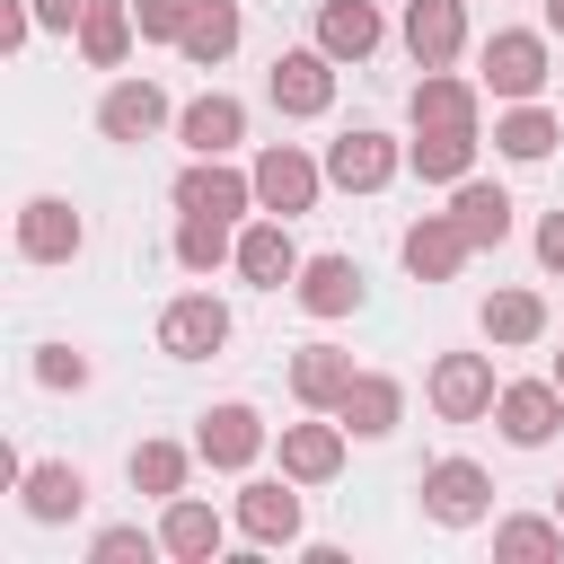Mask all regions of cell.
Listing matches in <instances>:
<instances>
[{"label":"cell","instance_id":"cell-29","mask_svg":"<svg viewBox=\"0 0 564 564\" xmlns=\"http://www.w3.org/2000/svg\"><path fill=\"white\" fill-rule=\"evenodd\" d=\"M449 220L467 229V247H502V238H511V194L485 185V176H458V185H449Z\"/></svg>","mask_w":564,"mask_h":564},{"label":"cell","instance_id":"cell-17","mask_svg":"<svg viewBox=\"0 0 564 564\" xmlns=\"http://www.w3.org/2000/svg\"><path fill=\"white\" fill-rule=\"evenodd\" d=\"M405 53L414 70H449L467 53V0H405Z\"/></svg>","mask_w":564,"mask_h":564},{"label":"cell","instance_id":"cell-11","mask_svg":"<svg viewBox=\"0 0 564 564\" xmlns=\"http://www.w3.org/2000/svg\"><path fill=\"white\" fill-rule=\"evenodd\" d=\"M229 520H238L247 546H300V494H291V476H247L238 502H229Z\"/></svg>","mask_w":564,"mask_h":564},{"label":"cell","instance_id":"cell-1","mask_svg":"<svg viewBox=\"0 0 564 564\" xmlns=\"http://www.w3.org/2000/svg\"><path fill=\"white\" fill-rule=\"evenodd\" d=\"M476 79H485L502 106L538 97V88L555 79V62H546V35H538V26H494V35L476 44Z\"/></svg>","mask_w":564,"mask_h":564},{"label":"cell","instance_id":"cell-10","mask_svg":"<svg viewBox=\"0 0 564 564\" xmlns=\"http://www.w3.org/2000/svg\"><path fill=\"white\" fill-rule=\"evenodd\" d=\"M79 247H88L79 203H62V194H26V203H18V256H26V264H70Z\"/></svg>","mask_w":564,"mask_h":564},{"label":"cell","instance_id":"cell-6","mask_svg":"<svg viewBox=\"0 0 564 564\" xmlns=\"http://www.w3.org/2000/svg\"><path fill=\"white\" fill-rule=\"evenodd\" d=\"M494 511V476L476 458H432L423 467V520L432 529H476Z\"/></svg>","mask_w":564,"mask_h":564},{"label":"cell","instance_id":"cell-30","mask_svg":"<svg viewBox=\"0 0 564 564\" xmlns=\"http://www.w3.org/2000/svg\"><path fill=\"white\" fill-rule=\"evenodd\" d=\"M132 0H88L79 9V62L88 70H123V53H132Z\"/></svg>","mask_w":564,"mask_h":564},{"label":"cell","instance_id":"cell-21","mask_svg":"<svg viewBox=\"0 0 564 564\" xmlns=\"http://www.w3.org/2000/svg\"><path fill=\"white\" fill-rule=\"evenodd\" d=\"M405 167H414L423 185H458V176H476V132H467V123H414Z\"/></svg>","mask_w":564,"mask_h":564},{"label":"cell","instance_id":"cell-37","mask_svg":"<svg viewBox=\"0 0 564 564\" xmlns=\"http://www.w3.org/2000/svg\"><path fill=\"white\" fill-rule=\"evenodd\" d=\"M132 18H141V35H150V44H176V35H185V18H194V0H132Z\"/></svg>","mask_w":564,"mask_h":564},{"label":"cell","instance_id":"cell-5","mask_svg":"<svg viewBox=\"0 0 564 564\" xmlns=\"http://www.w3.org/2000/svg\"><path fill=\"white\" fill-rule=\"evenodd\" d=\"M423 397H432V414L441 423H485L494 414V352H441L432 361V379H423Z\"/></svg>","mask_w":564,"mask_h":564},{"label":"cell","instance_id":"cell-34","mask_svg":"<svg viewBox=\"0 0 564 564\" xmlns=\"http://www.w3.org/2000/svg\"><path fill=\"white\" fill-rule=\"evenodd\" d=\"M494 555H502V564H555V555H564V520H555V511H546V520H538V511L494 520Z\"/></svg>","mask_w":564,"mask_h":564},{"label":"cell","instance_id":"cell-9","mask_svg":"<svg viewBox=\"0 0 564 564\" xmlns=\"http://www.w3.org/2000/svg\"><path fill=\"white\" fill-rule=\"evenodd\" d=\"M167 123H176V106H167V88H159V79H141V70H132V79H115V88L97 97V132H106V141H123V150H132V141H159Z\"/></svg>","mask_w":564,"mask_h":564},{"label":"cell","instance_id":"cell-3","mask_svg":"<svg viewBox=\"0 0 564 564\" xmlns=\"http://www.w3.org/2000/svg\"><path fill=\"white\" fill-rule=\"evenodd\" d=\"M335 53L308 35V44H291V53H273V70H264V97H273V115H291V123H308V115H326L335 106Z\"/></svg>","mask_w":564,"mask_h":564},{"label":"cell","instance_id":"cell-26","mask_svg":"<svg viewBox=\"0 0 564 564\" xmlns=\"http://www.w3.org/2000/svg\"><path fill=\"white\" fill-rule=\"evenodd\" d=\"M405 115H414V123H467V132H476V115H485V79L423 70V79H414V97H405Z\"/></svg>","mask_w":564,"mask_h":564},{"label":"cell","instance_id":"cell-27","mask_svg":"<svg viewBox=\"0 0 564 564\" xmlns=\"http://www.w3.org/2000/svg\"><path fill=\"white\" fill-rule=\"evenodd\" d=\"M238 35H247L238 0H194V18H185V35H176V53H185L194 70H220V62L238 53Z\"/></svg>","mask_w":564,"mask_h":564},{"label":"cell","instance_id":"cell-15","mask_svg":"<svg viewBox=\"0 0 564 564\" xmlns=\"http://www.w3.org/2000/svg\"><path fill=\"white\" fill-rule=\"evenodd\" d=\"M397 256H405V273H414V282H458V264H467L476 247H467V229H458L449 212H423V220H405Z\"/></svg>","mask_w":564,"mask_h":564},{"label":"cell","instance_id":"cell-24","mask_svg":"<svg viewBox=\"0 0 564 564\" xmlns=\"http://www.w3.org/2000/svg\"><path fill=\"white\" fill-rule=\"evenodd\" d=\"M291 300H300L308 317H352V308H361V264H352V256H308L300 282H291Z\"/></svg>","mask_w":564,"mask_h":564},{"label":"cell","instance_id":"cell-13","mask_svg":"<svg viewBox=\"0 0 564 564\" xmlns=\"http://www.w3.org/2000/svg\"><path fill=\"white\" fill-rule=\"evenodd\" d=\"M167 194H176V212H212V220H247L256 212V176L229 167V159H194Z\"/></svg>","mask_w":564,"mask_h":564},{"label":"cell","instance_id":"cell-14","mask_svg":"<svg viewBox=\"0 0 564 564\" xmlns=\"http://www.w3.org/2000/svg\"><path fill=\"white\" fill-rule=\"evenodd\" d=\"M300 238H291V220H273V212H256L247 229H238V282H256V291H282V282H300Z\"/></svg>","mask_w":564,"mask_h":564},{"label":"cell","instance_id":"cell-20","mask_svg":"<svg viewBox=\"0 0 564 564\" xmlns=\"http://www.w3.org/2000/svg\"><path fill=\"white\" fill-rule=\"evenodd\" d=\"M18 502H26V520H35V529H62V520H79L88 476H79L70 458H35V467L18 476Z\"/></svg>","mask_w":564,"mask_h":564},{"label":"cell","instance_id":"cell-22","mask_svg":"<svg viewBox=\"0 0 564 564\" xmlns=\"http://www.w3.org/2000/svg\"><path fill=\"white\" fill-rule=\"evenodd\" d=\"M352 379H361V370H352L344 344H300V352H291V397H300L308 414H335Z\"/></svg>","mask_w":564,"mask_h":564},{"label":"cell","instance_id":"cell-33","mask_svg":"<svg viewBox=\"0 0 564 564\" xmlns=\"http://www.w3.org/2000/svg\"><path fill=\"white\" fill-rule=\"evenodd\" d=\"M194 458H203V449H176V441H141V449L123 458V476H132V494H150V502H176V494H185V476H194Z\"/></svg>","mask_w":564,"mask_h":564},{"label":"cell","instance_id":"cell-41","mask_svg":"<svg viewBox=\"0 0 564 564\" xmlns=\"http://www.w3.org/2000/svg\"><path fill=\"white\" fill-rule=\"evenodd\" d=\"M546 35H564V0H546Z\"/></svg>","mask_w":564,"mask_h":564},{"label":"cell","instance_id":"cell-19","mask_svg":"<svg viewBox=\"0 0 564 564\" xmlns=\"http://www.w3.org/2000/svg\"><path fill=\"white\" fill-rule=\"evenodd\" d=\"M229 529H238V520H220L203 494H176V502L159 511V546H167L176 564H212V555L229 546Z\"/></svg>","mask_w":564,"mask_h":564},{"label":"cell","instance_id":"cell-12","mask_svg":"<svg viewBox=\"0 0 564 564\" xmlns=\"http://www.w3.org/2000/svg\"><path fill=\"white\" fill-rule=\"evenodd\" d=\"M494 423H502L511 449H546V441L564 432V388H555V379H502Z\"/></svg>","mask_w":564,"mask_h":564},{"label":"cell","instance_id":"cell-43","mask_svg":"<svg viewBox=\"0 0 564 564\" xmlns=\"http://www.w3.org/2000/svg\"><path fill=\"white\" fill-rule=\"evenodd\" d=\"M555 520H564V485H555Z\"/></svg>","mask_w":564,"mask_h":564},{"label":"cell","instance_id":"cell-38","mask_svg":"<svg viewBox=\"0 0 564 564\" xmlns=\"http://www.w3.org/2000/svg\"><path fill=\"white\" fill-rule=\"evenodd\" d=\"M0 44H9V53L35 44V0H0Z\"/></svg>","mask_w":564,"mask_h":564},{"label":"cell","instance_id":"cell-8","mask_svg":"<svg viewBox=\"0 0 564 564\" xmlns=\"http://www.w3.org/2000/svg\"><path fill=\"white\" fill-rule=\"evenodd\" d=\"M264 414L247 405V397H229V405H212L203 423H194V449H203V467H220V476H247L256 458H264Z\"/></svg>","mask_w":564,"mask_h":564},{"label":"cell","instance_id":"cell-31","mask_svg":"<svg viewBox=\"0 0 564 564\" xmlns=\"http://www.w3.org/2000/svg\"><path fill=\"white\" fill-rule=\"evenodd\" d=\"M176 264H185V273H220V264H238V220L176 212Z\"/></svg>","mask_w":564,"mask_h":564},{"label":"cell","instance_id":"cell-4","mask_svg":"<svg viewBox=\"0 0 564 564\" xmlns=\"http://www.w3.org/2000/svg\"><path fill=\"white\" fill-rule=\"evenodd\" d=\"M397 167H405V141H388L370 123H352V132L326 141V185H344V194H388Z\"/></svg>","mask_w":564,"mask_h":564},{"label":"cell","instance_id":"cell-32","mask_svg":"<svg viewBox=\"0 0 564 564\" xmlns=\"http://www.w3.org/2000/svg\"><path fill=\"white\" fill-rule=\"evenodd\" d=\"M476 326H485V344L520 352V344H538V335H546V300H538V291H494V300L476 308Z\"/></svg>","mask_w":564,"mask_h":564},{"label":"cell","instance_id":"cell-25","mask_svg":"<svg viewBox=\"0 0 564 564\" xmlns=\"http://www.w3.org/2000/svg\"><path fill=\"white\" fill-rule=\"evenodd\" d=\"M379 35H388L379 0H317V44H326L335 62H370Z\"/></svg>","mask_w":564,"mask_h":564},{"label":"cell","instance_id":"cell-39","mask_svg":"<svg viewBox=\"0 0 564 564\" xmlns=\"http://www.w3.org/2000/svg\"><path fill=\"white\" fill-rule=\"evenodd\" d=\"M79 9H88V0H35V26H44V35H79Z\"/></svg>","mask_w":564,"mask_h":564},{"label":"cell","instance_id":"cell-18","mask_svg":"<svg viewBox=\"0 0 564 564\" xmlns=\"http://www.w3.org/2000/svg\"><path fill=\"white\" fill-rule=\"evenodd\" d=\"M176 141H185L194 159H229V150L247 141V106H238L229 88H203L194 106H176Z\"/></svg>","mask_w":564,"mask_h":564},{"label":"cell","instance_id":"cell-28","mask_svg":"<svg viewBox=\"0 0 564 564\" xmlns=\"http://www.w3.org/2000/svg\"><path fill=\"white\" fill-rule=\"evenodd\" d=\"M555 141H564V123H555L538 97H520V106H502V115H494V150H502V159H520V167L555 159Z\"/></svg>","mask_w":564,"mask_h":564},{"label":"cell","instance_id":"cell-2","mask_svg":"<svg viewBox=\"0 0 564 564\" xmlns=\"http://www.w3.org/2000/svg\"><path fill=\"white\" fill-rule=\"evenodd\" d=\"M247 176H256V212H273V220H300L326 194V159H308L300 141H264Z\"/></svg>","mask_w":564,"mask_h":564},{"label":"cell","instance_id":"cell-16","mask_svg":"<svg viewBox=\"0 0 564 564\" xmlns=\"http://www.w3.org/2000/svg\"><path fill=\"white\" fill-rule=\"evenodd\" d=\"M344 423L335 414H308V423H282V476L291 485H335L344 476Z\"/></svg>","mask_w":564,"mask_h":564},{"label":"cell","instance_id":"cell-40","mask_svg":"<svg viewBox=\"0 0 564 564\" xmlns=\"http://www.w3.org/2000/svg\"><path fill=\"white\" fill-rule=\"evenodd\" d=\"M538 264H546V273H564V212H546V220H538Z\"/></svg>","mask_w":564,"mask_h":564},{"label":"cell","instance_id":"cell-35","mask_svg":"<svg viewBox=\"0 0 564 564\" xmlns=\"http://www.w3.org/2000/svg\"><path fill=\"white\" fill-rule=\"evenodd\" d=\"M150 555H167V546H159V529H132V520L88 538V564H150Z\"/></svg>","mask_w":564,"mask_h":564},{"label":"cell","instance_id":"cell-23","mask_svg":"<svg viewBox=\"0 0 564 564\" xmlns=\"http://www.w3.org/2000/svg\"><path fill=\"white\" fill-rule=\"evenodd\" d=\"M335 423H344L352 441H388V432L405 423V388H397L388 370H361V379L344 388V405H335Z\"/></svg>","mask_w":564,"mask_h":564},{"label":"cell","instance_id":"cell-36","mask_svg":"<svg viewBox=\"0 0 564 564\" xmlns=\"http://www.w3.org/2000/svg\"><path fill=\"white\" fill-rule=\"evenodd\" d=\"M35 388H88V352L79 344H35Z\"/></svg>","mask_w":564,"mask_h":564},{"label":"cell","instance_id":"cell-42","mask_svg":"<svg viewBox=\"0 0 564 564\" xmlns=\"http://www.w3.org/2000/svg\"><path fill=\"white\" fill-rule=\"evenodd\" d=\"M546 379H555V388H564V352H555V370H546Z\"/></svg>","mask_w":564,"mask_h":564},{"label":"cell","instance_id":"cell-7","mask_svg":"<svg viewBox=\"0 0 564 564\" xmlns=\"http://www.w3.org/2000/svg\"><path fill=\"white\" fill-rule=\"evenodd\" d=\"M220 344H229V300L176 291V300L159 308V352H167V361H212Z\"/></svg>","mask_w":564,"mask_h":564}]
</instances>
